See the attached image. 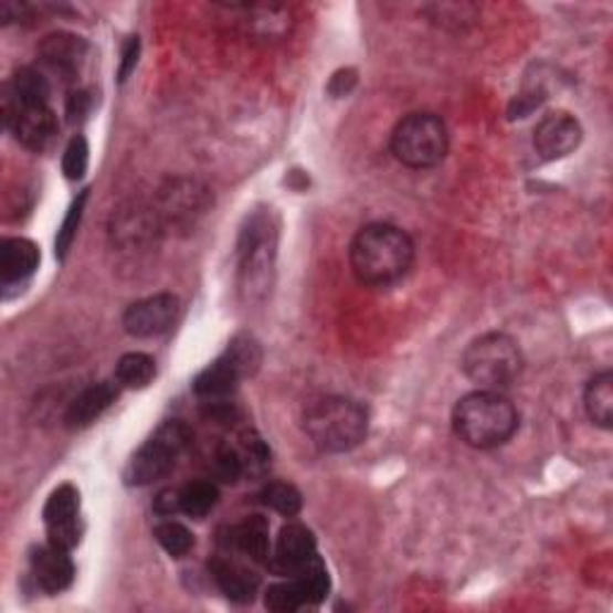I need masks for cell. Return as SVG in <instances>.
I'll return each instance as SVG.
<instances>
[{
	"instance_id": "cell-1",
	"label": "cell",
	"mask_w": 613,
	"mask_h": 613,
	"mask_svg": "<svg viewBox=\"0 0 613 613\" xmlns=\"http://www.w3.org/2000/svg\"><path fill=\"white\" fill-rule=\"evenodd\" d=\"M415 260V245L401 228L391 223H372L352 237L350 266L360 283L387 288L401 281Z\"/></svg>"
},
{
	"instance_id": "cell-2",
	"label": "cell",
	"mask_w": 613,
	"mask_h": 613,
	"mask_svg": "<svg viewBox=\"0 0 613 613\" xmlns=\"http://www.w3.org/2000/svg\"><path fill=\"white\" fill-rule=\"evenodd\" d=\"M453 430L463 444L477 451L504 446L518 430V410L501 391L479 389L453 408Z\"/></svg>"
},
{
	"instance_id": "cell-3",
	"label": "cell",
	"mask_w": 613,
	"mask_h": 613,
	"mask_svg": "<svg viewBox=\"0 0 613 613\" xmlns=\"http://www.w3.org/2000/svg\"><path fill=\"white\" fill-rule=\"evenodd\" d=\"M305 432L324 453H348L367 436V412L344 395L321 398L305 412Z\"/></svg>"
},
{
	"instance_id": "cell-4",
	"label": "cell",
	"mask_w": 613,
	"mask_h": 613,
	"mask_svg": "<svg viewBox=\"0 0 613 613\" xmlns=\"http://www.w3.org/2000/svg\"><path fill=\"white\" fill-rule=\"evenodd\" d=\"M522 352L506 334H484L463 352V372L479 389L504 391L522 374Z\"/></svg>"
},
{
	"instance_id": "cell-5",
	"label": "cell",
	"mask_w": 613,
	"mask_h": 613,
	"mask_svg": "<svg viewBox=\"0 0 613 613\" xmlns=\"http://www.w3.org/2000/svg\"><path fill=\"white\" fill-rule=\"evenodd\" d=\"M391 151L408 168H434L448 154V130L434 113H410L395 125L391 135Z\"/></svg>"
},
{
	"instance_id": "cell-6",
	"label": "cell",
	"mask_w": 613,
	"mask_h": 613,
	"mask_svg": "<svg viewBox=\"0 0 613 613\" xmlns=\"http://www.w3.org/2000/svg\"><path fill=\"white\" fill-rule=\"evenodd\" d=\"M190 441L192 432L188 424L180 420L163 422L147 444L133 455L125 473L127 484H133V487H147V484L166 477L170 469L176 467L184 448L190 446Z\"/></svg>"
},
{
	"instance_id": "cell-7",
	"label": "cell",
	"mask_w": 613,
	"mask_h": 613,
	"mask_svg": "<svg viewBox=\"0 0 613 613\" xmlns=\"http://www.w3.org/2000/svg\"><path fill=\"white\" fill-rule=\"evenodd\" d=\"M240 260L242 288L247 293L264 290L271 274V262H274V228L264 216H254L242 231Z\"/></svg>"
},
{
	"instance_id": "cell-8",
	"label": "cell",
	"mask_w": 613,
	"mask_h": 613,
	"mask_svg": "<svg viewBox=\"0 0 613 613\" xmlns=\"http://www.w3.org/2000/svg\"><path fill=\"white\" fill-rule=\"evenodd\" d=\"M209 202L211 197L202 182L176 178L163 184L159 192V207L154 209L159 213L161 225L190 228L209 209Z\"/></svg>"
},
{
	"instance_id": "cell-9",
	"label": "cell",
	"mask_w": 613,
	"mask_h": 613,
	"mask_svg": "<svg viewBox=\"0 0 613 613\" xmlns=\"http://www.w3.org/2000/svg\"><path fill=\"white\" fill-rule=\"evenodd\" d=\"M3 120L8 130L24 149L44 151L59 135V118L51 106H15L3 104Z\"/></svg>"
},
{
	"instance_id": "cell-10",
	"label": "cell",
	"mask_w": 613,
	"mask_h": 613,
	"mask_svg": "<svg viewBox=\"0 0 613 613\" xmlns=\"http://www.w3.org/2000/svg\"><path fill=\"white\" fill-rule=\"evenodd\" d=\"M180 311V303L176 295L161 293L139 299L130 305L123 317L125 331L135 338H156L170 331V326L176 324Z\"/></svg>"
},
{
	"instance_id": "cell-11",
	"label": "cell",
	"mask_w": 613,
	"mask_h": 613,
	"mask_svg": "<svg viewBox=\"0 0 613 613\" xmlns=\"http://www.w3.org/2000/svg\"><path fill=\"white\" fill-rule=\"evenodd\" d=\"M44 522L49 541L61 549H75L80 545V492L73 484L55 489L44 508Z\"/></svg>"
},
{
	"instance_id": "cell-12",
	"label": "cell",
	"mask_w": 613,
	"mask_h": 613,
	"mask_svg": "<svg viewBox=\"0 0 613 613\" xmlns=\"http://www.w3.org/2000/svg\"><path fill=\"white\" fill-rule=\"evenodd\" d=\"M582 139L580 123L566 110L549 113L535 127V149L549 161L563 159L570 151H575Z\"/></svg>"
},
{
	"instance_id": "cell-13",
	"label": "cell",
	"mask_w": 613,
	"mask_h": 613,
	"mask_svg": "<svg viewBox=\"0 0 613 613\" xmlns=\"http://www.w3.org/2000/svg\"><path fill=\"white\" fill-rule=\"evenodd\" d=\"M32 573L41 590L59 594L67 590L75 580V563L70 559V551L55 545L39 547L32 553Z\"/></svg>"
},
{
	"instance_id": "cell-14",
	"label": "cell",
	"mask_w": 613,
	"mask_h": 613,
	"mask_svg": "<svg viewBox=\"0 0 613 613\" xmlns=\"http://www.w3.org/2000/svg\"><path fill=\"white\" fill-rule=\"evenodd\" d=\"M161 221L156 209L145 207H130L123 209L116 219H113L110 235L120 247H141L156 237L161 231Z\"/></svg>"
},
{
	"instance_id": "cell-15",
	"label": "cell",
	"mask_w": 613,
	"mask_h": 613,
	"mask_svg": "<svg viewBox=\"0 0 613 613\" xmlns=\"http://www.w3.org/2000/svg\"><path fill=\"white\" fill-rule=\"evenodd\" d=\"M120 393V383L116 381H102L94 383L87 391H82L73 403L67 408L65 424L70 430H84V426L94 424L104 412L116 403V398Z\"/></svg>"
},
{
	"instance_id": "cell-16",
	"label": "cell",
	"mask_w": 613,
	"mask_h": 613,
	"mask_svg": "<svg viewBox=\"0 0 613 613\" xmlns=\"http://www.w3.org/2000/svg\"><path fill=\"white\" fill-rule=\"evenodd\" d=\"M39 55L51 70H55V73L75 77L84 55H87V41L67 32H55L41 41Z\"/></svg>"
},
{
	"instance_id": "cell-17",
	"label": "cell",
	"mask_w": 613,
	"mask_h": 613,
	"mask_svg": "<svg viewBox=\"0 0 613 613\" xmlns=\"http://www.w3.org/2000/svg\"><path fill=\"white\" fill-rule=\"evenodd\" d=\"M317 553V539L309 527L299 522H288L278 535L276 545V568L283 573H295V570L309 561Z\"/></svg>"
},
{
	"instance_id": "cell-18",
	"label": "cell",
	"mask_w": 613,
	"mask_h": 613,
	"mask_svg": "<svg viewBox=\"0 0 613 613\" xmlns=\"http://www.w3.org/2000/svg\"><path fill=\"white\" fill-rule=\"evenodd\" d=\"M209 570H211V578L216 580L219 590L231 599V602L247 604L254 599L256 590H260V578L235 561L213 559L209 563Z\"/></svg>"
},
{
	"instance_id": "cell-19",
	"label": "cell",
	"mask_w": 613,
	"mask_h": 613,
	"mask_svg": "<svg viewBox=\"0 0 613 613\" xmlns=\"http://www.w3.org/2000/svg\"><path fill=\"white\" fill-rule=\"evenodd\" d=\"M242 379H247L240 364L233 360L231 352H223L216 362H211L202 374L194 379V393L209 398V401H219V398L231 393Z\"/></svg>"
},
{
	"instance_id": "cell-20",
	"label": "cell",
	"mask_w": 613,
	"mask_h": 613,
	"mask_svg": "<svg viewBox=\"0 0 613 613\" xmlns=\"http://www.w3.org/2000/svg\"><path fill=\"white\" fill-rule=\"evenodd\" d=\"M39 266V247L32 240L24 237H10L3 242V250H0V276L3 283H22L24 278H30Z\"/></svg>"
},
{
	"instance_id": "cell-21",
	"label": "cell",
	"mask_w": 613,
	"mask_h": 613,
	"mask_svg": "<svg viewBox=\"0 0 613 613\" xmlns=\"http://www.w3.org/2000/svg\"><path fill=\"white\" fill-rule=\"evenodd\" d=\"M228 545H233L237 551L247 553L252 561L264 563L271 551L268 522L262 516L245 518L240 525L231 527V532H228Z\"/></svg>"
},
{
	"instance_id": "cell-22",
	"label": "cell",
	"mask_w": 613,
	"mask_h": 613,
	"mask_svg": "<svg viewBox=\"0 0 613 613\" xmlns=\"http://www.w3.org/2000/svg\"><path fill=\"white\" fill-rule=\"evenodd\" d=\"M49 80L34 67H20L8 84L6 102L15 106H49Z\"/></svg>"
},
{
	"instance_id": "cell-23",
	"label": "cell",
	"mask_w": 613,
	"mask_h": 613,
	"mask_svg": "<svg viewBox=\"0 0 613 613\" xmlns=\"http://www.w3.org/2000/svg\"><path fill=\"white\" fill-rule=\"evenodd\" d=\"M584 410L592 424L611 430L613 424V374L602 372L590 379L588 389H584Z\"/></svg>"
},
{
	"instance_id": "cell-24",
	"label": "cell",
	"mask_w": 613,
	"mask_h": 613,
	"mask_svg": "<svg viewBox=\"0 0 613 613\" xmlns=\"http://www.w3.org/2000/svg\"><path fill=\"white\" fill-rule=\"evenodd\" d=\"M295 580L299 584V590L305 592L307 599V606H315L321 604L326 594H329L331 588V580H329V570H326L321 556L315 553L309 561H305L295 570Z\"/></svg>"
},
{
	"instance_id": "cell-25",
	"label": "cell",
	"mask_w": 613,
	"mask_h": 613,
	"mask_svg": "<svg viewBox=\"0 0 613 613\" xmlns=\"http://www.w3.org/2000/svg\"><path fill=\"white\" fill-rule=\"evenodd\" d=\"M156 377V362L147 352H127L116 367V381L125 389H147Z\"/></svg>"
},
{
	"instance_id": "cell-26",
	"label": "cell",
	"mask_w": 613,
	"mask_h": 613,
	"mask_svg": "<svg viewBox=\"0 0 613 613\" xmlns=\"http://www.w3.org/2000/svg\"><path fill=\"white\" fill-rule=\"evenodd\" d=\"M219 504V489L211 482H192L180 489V512L190 518H204Z\"/></svg>"
},
{
	"instance_id": "cell-27",
	"label": "cell",
	"mask_w": 613,
	"mask_h": 613,
	"mask_svg": "<svg viewBox=\"0 0 613 613\" xmlns=\"http://www.w3.org/2000/svg\"><path fill=\"white\" fill-rule=\"evenodd\" d=\"M154 537L163 547V551L173 556V559H182V556H188L194 547L192 532L182 522H176V520H166L161 525H156Z\"/></svg>"
},
{
	"instance_id": "cell-28",
	"label": "cell",
	"mask_w": 613,
	"mask_h": 613,
	"mask_svg": "<svg viewBox=\"0 0 613 613\" xmlns=\"http://www.w3.org/2000/svg\"><path fill=\"white\" fill-rule=\"evenodd\" d=\"M262 498L271 510L281 512L285 518H295L297 512L303 510V494L288 482H271L262 492Z\"/></svg>"
},
{
	"instance_id": "cell-29",
	"label": "cell",
	"mask_w": 613,
	"mask_h": 613,
	"mask_svg": "<svg viewBox=\"0 0 613 613\" xmlns=\"http://www.w3.org/2000/svg\"><path fill=\"white\" fill-rule=\"evenodd\" d=\"M264 604H266V609L276 611V613H290V611L307 606V599H305V592L299 590L297 580L293 578L288 582L271 584V588L266 590Z\"/></svg>"
},
{
	"instance_id": "cell-30",
	"label": "cell",
	"mask_w": 613,
	"mask_h": 613,
	"mask_svg": "<svg viewBox=\"0 0 613 613\" xmlns=\"http://www.w3.org/2000/svg\"><path fill=\"white\" fill-rule=\"evenodd\" d=\"M426 15L438 27H446V30H463L465 24L477 20V8L469 3H436L424 8Z\"/></svg>"
},
{
	"instance_id": "cell-31",
	"label": "cell",
	"mask_w": 613,
	"mask_h": 613,
	"mask_svg": "<svg viewBox=\"0 0 613 613\" xmlns=\"http://www.w3.org/2000/svg\"><path fill=\"white\" fill-rule=\"evenodd\" d=\"M87 199H89V190H84L67 211V216H65L61 231H59V237H55V254H59V260H65V254L70 252V247H73V240L77 235V228H80Z\"/></svg>"
},
{
	"instance_id": "cell-32",
	"label": "cell",
	"mask_w": 613,
	"mask_h": 613,
	"mask_svg": "<svg viewBox=\"0 0 613 613\" xmlns=\"http://www.w3.org/2000/svg\"><path fill=\"white\" fill-rule=\"evenodd\" d=\"M87 166H89V145L87 139L77 135L65 149L63 173L67 180H80L84 173H87Z\"/></svg>"
},
{
	"instance_id": "cell-33",
	"label": "cell",
	"mask_w": 613,
	"mask_h": 613,
	"mask_svg": "<svg viewBox=\"0 0 613 613\" xmlns=\"http://www.w3.org/2000/svg\"><path fill=\"white\" fill-rule=\"evenodd\" d=\"M216 473L223 482H237L245 473V461L233 446H221L216 451Z\"/></svg>"
},
{
	"instance_id": "cell-34",
	"label": "cell",
	"mask_w": 613,
	"mask_h": 613,
	"mask_svg": "<svg viewBox=\"0 0 613 613\" xmlns=\"http://www.w3.org/2000/svg\"><path fill=\"white\" fill-rule=\"evenodd\" d=\"M154 510L163 518L180 512V489H163L159 496L154 498Z\"/></svg>"
},
{
	"instance_id": "cell-35",
	"label": "cell",
	"mask_w": 613,
	"mask_h": 613,
	"mask_svg": "<svg viewBox=\"0 0 613 613\" xmlns=\"http://www.w3.org/2000/svg\"><path fill=\"white\" fill-rule=\"evenodd\" d=\"M89 113V94L87 92H73L67 98V120L80 123Z\"/></svg>"
},
{
	"instance_id": "cell-36",
	"label": "cell",
	"mask_w": 613,
	"mask_h": 613,
	"mask_svg": "<svg viewBox=\"0 0 613 613\" xmlns=\"http://www.w3.org/2000/svg\"><path fill=\"white\" fill-rule=\"evenodd\" d=\"M137 59H139V39L130 36V39H127L125 49H123V63H120V80L123 82L130 77V73L137 65Z\"/></svg>"
}]
</instances>
